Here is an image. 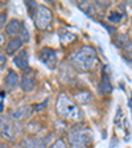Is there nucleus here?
Returning <instances> with one entry per match:
<instances>
[{
    "label": "nucleus",
    "mask_w": 132,
    "mask_h": 148,
    "mask_svg": "<svg viewBox=\"0 0 132 148\" xmlns=\"http://www.w3.org/2000/svg\"><path fill=\"white\" fill-rule=\"evenodd\" d=\"M98 61V54L94 46L82 45L73 56L70 57V64L73 68L79 71H90L95 68Z\"/></svg>",
    "instance_id": "f257e3e1"
},
{
    "label": "nucleus",
    "mask_w": 132,
    "mask_h": 148,
    "mask_svg": "<svg viewBox=\"0 0 132 148\" xmlns=\"http://www.w3.org/2000/svg\"><path fill=\"white\" fill-rule=\"evenodd\" d=\"M55 110H57V114L65 120L79 122L83 118V112L79 108V106L71 98L65 95V94H60L58 95L57 103H55Z\"/></svg>",
    "instance_id": "f03ea898"
},
{
    "label": "nucleus",
    "mask_w": 132,
    "mask_h": 148,
    "mask_svg": "<svg viewBox=\"0 0 132 148\" xmlns=\"http://www.w3.org/2000/svg\"><path fill=\"white\" fill-rule=\"evenodd\" d=\"M92 139L94 135L90 128H77L68 134L66 143L70 148H89Z\"/></svg>",
    "instance_id": "7ed1b4c3"
},
{
    "label": "nucleus",
    "mask_w": 132,
    "mask_h": 148,
    "mask_svg": "<svg viewBox=\"0 0 132 148\" xmlns=\"http://www.w3.org/2000/svg\"><path fill=\"white\" fill-rule=\"evenodd\" d=\"M34 18V25L37 29L40 31H45L52 25L53 23V12L52 9L48 8L44 4H38L36 8V12L33 15Z\"/></svg>",
    "instance_id": "20e7f679"
},
{
    "label": "nucleus",
    "mask_w": 132,
    "mask_h": 148,
    "mask_svg": "<svg viewBox=\"0 0 132 148\" xmlns=\"http://www.w3.org/2000/svg\"><path fill=\"white\" fill-rule=\"evenodd\" d=\"M18 132H20V130L17 128V123L15 120L7 116L0 118V134L4 139L13 140L18 135Z\"/></svg>",
    "instance_id": "39448f33"
},
{
    "label": "nucleus",
    "mask_w": 132,
    "mask_h": 148,
    "mask_svg": "<svg viewBox=\"0 0 132 148\" xmlns=\"http://www.w3.org/2000/svg\"><path fill=\"white\" fill-rule=\"evenodd\" d=\"M38 58H40V61L42 62L45 66H48V68H50V69H54L55 66H57V64H58L57 50L52 49V48H48V46L40 49V52H38Z\"/></svg>",
    "instance_id": "423d86ee"
},
{
    "label": "nucleus",
    "mask_w": 132,
    "mask_h": 148,
    "mask_svg": "<svg viewBox=\"0 0 132 148\" xmlns=\"http://www.w3.org/2000/svg\"><path fill=\"white\" fill-rule=\"evenodd\" d=\"M13 64L16 65V68L23 71L29 70V54L25 48H23L20 52L16 53V56H13Z\"/></svg>",
    "instance_id": "0eeeda50"
},
{
    "label": "nucleus",
    "mask_w": 132,
    "mask_h": 148,
    "mask_svg": "<svg viewBox=\"0 0 132 148\" xmlns=\"http://www.w3.org/2000/svg\"><path fill=\"white\" fill-rule=\"evenodd\" d=\"M20 86H21L23 91L25 92H32L34 91L37 86V81H36V77H34L33 71L28 70V73H25L24 75L21 77L20 79Z\"/></svg>",
    "instance_id": "6e6552de"
},
{
    "label": "nucleus",
    "mask_w": 132,
    "mask_h": 148,
    "mask_svg": "<svg viewBox=\"0 0 132 148\" xmlns=\"http://www.w3.org/2000/svg\"><path fill=\"white\" fill-rule=\"evenodd\" d=\"M32 112H33V108L31 107V106H20V107H17L16 110L11 111V114H9V118L12 120H15V122H20V120H24L27 119V118H29L32 115Z\"/></svg>",
    "instance_id": "1a4fd4ad"
},
{
    "label": "nucleus",
    "mask_w": 132,
    "mask_h": 148,
    "mask_svg": "<svg viewBox=\"0 0 132 148\" xmlns=\"http://www.w3.org/2000/svg\"><path fill=\"white\" fill-rule=\"evenodd\" d=\"M20 85V77L15 70L9 69L8 73L5 75V79H4V86L7 90H15L16 87Z\"/></svg>",
    "instance_id": "9d476101"
},
{
    "label": "nucleus",
    "mask_w": 132,
    "mask_h": 148,
    "mask_svg": "<svg viewBox=\"0 0 132 148\" xmlns=\"http://www.w3.org/2000/svg\"><path fill=\"white\" fill-rule=\"evenodd\" d=\"M21 28H23V23L20 20H17V18H12L5 25V34L11 37H17L20 31H21Z\"/></svg>",
    "instance_id": "9b49d317"
},
{
    "label": "nucleus",
    "mask_w": 132,
    "mask_h": 148,
    "mask_svg": "<svg viewBox=\"0 0 132 148\" xmlns=\"http://www.w3.org/2000/svg\"><path fill=\"white\" fill-rule=\"evenodd\" d=\"M21 148H46V143L40 138H24L20 142Z\"/></svg>",
    "instance_id": "f8f14e48"
},
{
    "label": "nucleus",
    "mask_w": 132,
    "mask_h": 148,
    "mask_svg": "<svg viewBox=\"0 0 132 148\" xmlns=\"http://www.w3.org/2000/svg\"><path fill=\"white\" fill-rule=\"evenodd\" d=\"M23 49V41L18 37H12L5 46V56H16V53Z\"/></svg>",
    "instance_id": "ddd939ff"
},
{
    "label": "nucleus",
    "mask_w": 132,
    "mask_h": 148,
    "mask_svg": "<svg viewBox=\"0 0 132 148\" xmlns=\"http://www.w3.org/2000/svg\"><path fill=\"white\" fill-rule=\"evenodd\" d=\"M129 42H131V37L127 33H118L114 38V44L122 50H123Z\"/></svg>",
    "instance_id": "4468645a"
},
{
    "label": "nucleus",
    "mask_w": 132,
    "mask_h": 148,
    "mask_svg": "<svg viewBox=\"0 0 132 148\" xmlns=\"http://www.w3.org/2000/svg\"><path fill=\"white\" fill-rule=\"evenodd\" d=\"M99 91L102 94H110L112 91V85H111V81L108 78L107 74H103L102 75V79H101V83H99Z\"/></svg>",
    "instance_id": "2eb2a0df"
},
{
    "label": "nucleus",
    "mask_w": 132,
    "mask_h": 148,
    "mask_svg": "<svg viewBox=\"0 0 132 148\" xmlns=\"http://www.w3.org/2000/svg\"><path fill=\"white\" fill-rule=\"evenodd\" d=\"M78 7H79L87 16H91V17H94V15H95V12H96L95 4L90 3V1H81V3H78Z\"/></svg>",
    "instance_id": "dca6fc26"
},
{
    "label": "nucleus",
    "mask_w": 132,
    "mask_h": 148,
    "mask_svg": "<svg viewBox=\"0 0 132 148\" xmlns=\"http://www.w3.org/2000/svg\"><path fill=\"white\" fill-rule=\"evenodd\" d=\"M107 18L111 24H119V23L122 21V18H123V15L120 12H118V11H111Z\"/></svg>",
    "instance_id": "f3484780"
},
{
    "label": "nucleus",
    "mask_w": 132,
    "mask_h": 148,
    "mask_svg": "<svg viewBox=\"0 0 132 148\" xmlns=\"http://www.w3.org/2000/svg\"><path fill=\"white\" fill-rule=\"evenodd\" d=\"M123 57L132 65V40H131V42L123 49Z\"/></svg>",
    "instance_id": "a211bd4d"
},
{
    "label": "nucleus",
    "mask_w": 132,
    "mask_h": 148,
    "mask_svg": "<svg viewBox=\"0 0 132 148\" xmlns=\"http://www.w3.org/2000/svg\"><path fill=\"white\" fill-rule=\"evenodd\" d=\"M48 148H70V147H69L66 140H64V139H55Z\"/></svg>",
    "instance_id": "6ab92c4d"
},
{
    "label": "nucleus",
    "mask_w": 132,
    "mask_h": 148,
    "mask_svg": "<svg viewBox=\"0 0 132 148\" xmlns=\"http://www.w3.org/2000/svg\"><path fill=\"white\" fill-rule=\"evenodd\" d=\"M17 37L23 41V44H24V42H28V41H29V32H28V29L24 27V24H23L21 31H20V33H18Z\"/></svg>",
    "instance_id": "aec40b11"
},
{
    "label": "nucleus",
    "mask_w": 132,
    "mask_h": 148,
    "mask_svg": "<svg viewBox=\"0 0 132 148\" xmlns=\"http://www.w3.org/2000/svg\"><path fill=\"white\" fill-rule=\"evenodd\" d=\"M7 65V56L3 52H0V69H4Z\"/></svg>",
    "instance_id": "412c9836"
},
{
    "label": "nucleus",
    "mask_w": 132,
    "mask_h": 148,
    "mask_svg": "<svg viewBox=\"0 0 132 148\" xmlns=\"http://www.w3.org/2000/svg\"><path fill=\"white\" fill-rule=\"evenodd\" d=\"M7 20V15L5 13H0V27H3L4 23H5Z\"/></svg>",
    "instance_id": "4be33fe9"
},
{
    "label": "nucleus",
    "mask_w": 132,
    "mask_h": 148,
    "mask_svg": "<svg viewBox=\"0 0 132 148\" xmlns=\"http://www.w3.org/2000/svg\"><path fill=\"white\" fill-rule=\"evenodd\" d=\"M4 42V36L1 33H0V45H1V44Z\"/></svg>",
    "instance_id": "5701e85b"
},
{
    "label": "nucleus",
    "mask_w": 132,
    "mask_h": 148,
    "mask_svg": "<svg viewBox=\"0 0 132 148\" xmlns=\"http://www.w3.org/2000/svg\"><path fill=\"white\" fill-rule=\"evenodd\" d=\"M0 148H9V147L5 144V143H0Z\"/></svg>",
    "instance_id": "b1692460"
}]
</instances>
